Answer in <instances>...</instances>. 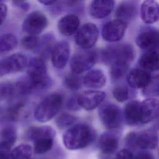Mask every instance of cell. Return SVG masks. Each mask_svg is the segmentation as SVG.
Segmentation results:
<instances>
[{
	"instance_id": "6da1fadb",
	"label": "cell",
	"mask_w": 159,
	"mask_h": 159,
	"mask_svg": "<svg viewBox=\"0 0 159 159\" xmlns=\"http://www.w3.org/2000/svg\"><path fill=\"white\" fill-rule=\"evenodd\" d=\"M96 138L94 129L88 124H78L69 128L63 135L65 147L70 150L84 148L93 142Z\"/></svg>"
},
{
	"instance_id": "7a4b0ae2",
	"label": "cell",
	"mask_w": 159,
	"mask_h": 159,
	"mask_svg": "<svg viewBox=\"0 0 159 159\" xmlns=\"http://www.w3.org/2000/svg\"><path fill=\"white\" fill-rule=\"evenodd\" d=\"M27 79L32 91L43 89L51 84L47 68L42 58L35 57L30 60L28 65Z\"/></svg>"
},
{
	"instance_id": "3957f363",
	"label": "cell",
	"mask_w": 159,
	"mask_h": 159,
	"mask_svg": "<svg viewBox=\"0 0 159 159\" xmlns=\"http://www.w3.org/2000/svg\"><path fill=\"white\" fill-rule=\"evenodd\" d=\"M63 96L53 93L43 98L34 111V117L40 122H46L53 119L59 112L62 104Z\"/></svg>"
},
{
	"instance_id": "277c9868",
	"label": "cell",
	"mask_w": 159,
	"mask_h": 159,
	"mask_svg": "<svg viewBox=\"0 0 159 159\" xmlns=\"http://www.w3.org/2000/svg\"><path fill=\"white\" fill-rule=\"evenodd\" d=\"M125 144L131 148L152 150L158 145V138L156 131L153 129H146L140 132L129 133L125 139Z\"/></svg>"
},
{
	"instance_id": "5b68a950",
	"label": "cell",
	"mask_w": 159,
	"mask_h": 159,
	"mask_svg": "<svg viewBox=\"0 0 159 159\" xmlns=\"http://www.w3.org/2000/svg\"><path fill=\"white\" fill-rule=\"evenodd\" d=\"M102 60L106 63L120 62L130 64L135 58V50L130 44H119L104 49L101 53Z\"/></svg>"
},
{
	"instance_id": "8992f818",
	"label": "cell",
	"mask_w": 159,
	"mask_h": 159,
	"mask_svg": "<svg viewBox=\"0 0 159 159\" xmlns=\"http://www.w3.org/2000/svg\"><path fill=\"white\" fill-rule=\"evenodd\" d=\"M98 57V54L94 50L83 49L77 52L70 62L72 72L80 75L89 70L96 63Z\"/></svg>"
},
{
	"instance_id": "52a82bcc",
	"label": "cell",
	"mask_w": 159,
	"mask_h": 159,
	"mask_svg": "<svg viewBox=\"0 0 159 159\" xmlns=\"http://www.w3.org/2000/svg\"><path fill=\"white\" fill-rule=\"evenodd\" d=\"M98 114L101 121L107 129L114 130L120 127L122 122V112L116 104L107 103L101 106Z\"/></svg>"
},
{
	"instance_id": "ba28073f",
	"label": "cell",
	"mask_w": 159,
	"mask_h": 159,
	"mask_svg": "<svg viewBox=\"0 0 159 159\" xmlns=\"http://www.w3.org/2000/svg\"><path fill=\"white\" fill-rule=\"evenodd\" d=\"M99 36V30L93 23H86L80 27L75 33L76 43L83 49L91 48L96 43Z\"/></svg>"
},
{
	"instance_id": "9c48e42d",
	"label": "cell",
	"mask_w": 159,
	"mask_h": 159,
	"mask_svg": "<svg viewBox=\"0 0 159 159\" xmlns=\"http://www.w3.org/2000/svg\"><path fill=\"white\" fill-rule=\"evenodd\" d=\"M27 66V60L25 55L17 53L0 60V77L6 75L19 72Z\"/></svg>"
},
{
	"instance_id": "30bf717a",
	"label": "cell",
	"mask_w": 159,
	"mask_h": 159,
	"mask_svg": "<svg viewBox=\"0 0 159 159\" xmlns=\"http://www.w3.org/2000/svg\"><path fill=\"white\" fill-rule=\"evenodd\" d=\"M46 16L40 11H33L29 14L22 23V29L29 35H37L47 26Z\"/></svg>"
},
{
	"instance_id": "8fae6325",
	"label": "cell",
	"mask_w": 159,
	"mask_h": 159,
	"mask_svg": "<svg viewBox=\"0 0 159 159\" xmlns=\"http://www.w3.org/2000/svg\"><path fill=\"white\" fill-rule=\"evenodd\" d=\"M136 44L146 51L156 50L159 47V32L151 27H146L138 34Z\"/></svg>"
},
{
	"instance_id": "7c38bea8",
	"label": "cell",
	"mask_w": 159,
	"mask_h": 159,
	"mask_svg": "<svg viewBox=\"0 0 159 159\" xmlns=\"http://www.w3.org/2000/svg\"><path fill=\"white\" fill-rule=\"evenodd\" d=\"M127 27V23L117 19L109 21L102 27V38L109 42H117L124 37Z\"/></svg>"
},
{
	"instance_id": "4fadbf2b",
	"label": "cell",
	"mask_w": 159,
	"mask_h": 159,
	"mask_svg": "<svg viewBox=\"0 0 159 159\" xmlns=\"http://www.w3.org/2000/svg\"><path fill=\"white\" fill-rule=\"evenodd\" d=\"M106 96V93L102 91L88 90L78 95L77 101L81 108L91 111L98 107L104 101Z\"/></svg>"
},
{
	"instance_id": "5bb4252c",
	"label": "cell",
	"mask_w": 159,
	"mask_h": 159,
	"mask_svg": "<svg viewBox=\"0 0 159 159\" xmlns=\"http://www.w3.org/2000/svg\"><path fill=\"white\" fill-rule=\"evenodd\" d=\"M70 56V47L66 41H60L52 48L51 52L52 63L57 69L63 68Z\"/></svg>"
},
{
	"instance_id": "9a60e30c",
	"label": "cell",
	"mask_w": 159,
	"mask_h": 159,
	"mask_svg": "<svg viewBox=\"0 0 159 159\" xmlns=\"http://www.w3.org/2000/svg\"><path fill=\"white\" fill-rule=\"evenodd\" d=\"M152 77L150 72L142 68H134L129 71L127 76L128 85L134 89L145 88L149 85Z\"/></svg>"
},
{
	"instance_id": "2e32d148",
	"label": "cell",
	"mask_w": 159,
	"mask_h": 159,
	"mask_svg": "<svg viewBox=\"0 0 159 159\" xmlns=\"http://www.w3.org/2000/svg\"><path fill=\"white\" fill-rule=\"evenodd\" d=\"M159 116V101L153 98L146 99L141 102L140 122L147 124Z\"/></svg>"
},
{
	"instance_id": "e0dca14e",
	"label": "cell",
	"mask_w": 159,
	"mask_h": 159,
	"mask_svg": "<svg viewBox=\"0 0 159 159\" xmlns=\"http://www.w3.org/2000/svg\"><path fill=\"white\" fill-rule=\"evenodd\" d=\"M114 1L111 0H95L91 2L89 6L90 15L96 19H102L112 12Z\"/></svg>"
},
{
	"instance_id": "ac0fdd59",
	"label": "cell",
	"mask_w": 159,
	"mask_h": 159,
	"mask_svg": "<svg viewBox=\"0 0 159 159\" xmlns=\"http://www.w3.org/2000/svg\"><path fill=\"white\" fill-rule=\"evenodd\" d=\"M140 16L145 24H153L159 19V4L155 1L148 0L140 6Z\"/></svg>"
},
{
	"instance_id": "d6986e66",
	"label": "cell",
	"mask_w": 159,
	"mask_h": 159,
	"mask_svg": "<svg viewBox=\"0 0 159 159\" xmlns=\"http://www.w3.org/2000/svg\"><path fill=\"white\" fill-rule=\"evenodd\" d=\"M80 19L75 14H67L62 17L58 22L59 32L63 35L70 36L75 34L78 30Z\"/></svg>"
},
{
	"instance_id": "ffe728a7",
	"label": "cell",
	"mask_w": 159,
	"mask_h": 159,
	"mask_svg": "<svg viewBox=\"0 0 159 159\" xmlns=\"http://www.w3.org/2000/svg\"><path fill=\"white\" fill-rule=\"evenodd\" d=\"M140 106L141 102L137 100L128 102L124 109V118L127 124L136 125L140 122Z\"/></svg>"
},
{
	"instance_id": "44dd1931",
	"label": "cell",
	"mask_w": 159,
	"mask_h": 159,
	"mask_svg": "<svg viewBox=\"0 0 159 159\" xmlns=\"http://www.w3.org/2000/svg\"><path fill=\"white\" fill-rule=\"evenodd\" d=\"M137 14V5L135 1H123L116 8L115 15L117 19L126 23L133 20Z\"/></svg>"
},
{
	"instance_id": "7402d4cb",
	"label": "cell",
	"mask_w": 159,
	"mask_h": 159,
	"mask_svg": "<svg viewBox=\"0 0 159 159\" xmlns=\"http://www.w3.org/2000/svg\"><path fill=\"white\" fill-rule=\"evenodd\" d=\"M106 82L105 75L99 69L89 70L83 77V84L90 89L101 88L105 85Z\"/></svg>"
},
{
	"instance_id": "603a6c76",
	"label": "cell",
	"mask_w": 159,
	"mask_h": 159,
	"mask_svg": "<svg viewBox=\"0 0 159 159\" xmlns=\"http://www.w3.org/2000/svg\"><path fill=\"white\" fill-rule=\"evenodd\" d=\"M119 146V138L112 132L103 133L99 139V147L101 152L105 155L114 153Z\"/></svg>"
},
{
	"instance_id": "cb8c5ba5",
	"label": "cell",
	"mask_w": 159,
	"mask_h": 159,
	"mask_svg": "<svg viewBox=\"0 0 159 159\" xmlns=\"http://www.w3.org/2000/svg\"><path fill=\"white\" fill-rule=\"evenodd\" d=\"M140 68L148 71L159 70V52L157 50L146 51L140 58Z\"/></svg>"
},
{
	"instance_id": "d4e9b609",
	"label": "cell",
	"mask_w": 159,
	"mask_h": 159,
	"mask_svg": "<svg viewBox=\"0 0 159 159\" xmlns=\"http://www.w3.org/2000/svg\"><path fill=\"white\" fill-rule=\"evenodd\" d=\"M25 138L33 142L43 137H52L55 136V132L50 126L32 127L27 129L25 133Z\"/></svg>"
},
{
	"instance_id": "484cf974",
	"label": "cell",
	"mask_w": 159,
	"mask_h": 159,
	"mask_svg": "<svg viewBox=\"0 0 159 159\" xmlns=\"http://www.w3.org/2000/svg\"><path fill=\"white\" fill-rule=\"evenodd\" d=\"M17 45L16 37L12 34H4L0 36V53H6L14 50Z\"/></svg>"
},
{
	"instance_id": "4316f807",
	"label": "cell",
	"mask_w": 159,
	"mask_h": 159,
	"mask_svg": "<svg viewBox=\"0 0 159 159\" xmlns=\"http://www.w3.org/2000/svg\"><path fill=\"white\" fill-rule=\"evenodd\" d=\"M54 142V138L43 137L34 142L33 151L36 154H43L50 151Z\"/></svg>"
},
{
	"instance_id": "83f0119b",
	"label": "cell",
	"mask_w": 159,
	"mask_h": 159,
	"mask_svg": "<svg viewBox=\"0 0 159 159\" xmlns=\"http://www.w3.org/2000/svg\"><path fill=\"white\" fill-rule=\"evenodd\" d=\"M33 148L26 143H22L11 150V159H30Z\"/></svg>"
},
{
	"instance_id": "f1b7e54d",
	"label": "cell",
	"mask_w": 159,
	"mask_h": 159,
	"mask_svg": "<svg viewBox=\"0 0 159 159\" xmlns=\"http://www.w3.org/2000/svg\"><path fill=\"white\" fill-rule=\"evenodd\" d=\"M17 139V133L14 127L6 126L0 131V142L12 147Z\"/></svg>"
},
{
	"instance_id": "f546056e",
	"label": "cell",
	"mask_w": 159,
	"mask_h": 159,
	"mask_svg": "<svg viewBox=\"0 0 159 159\" xmlns=\"http://www.w3.org/2000/svg\"><path fill=\"white\" fill-rule=\"evenodd\" d=\"M113 97L119 102H124L128 100L131 96L129 88L122 84L116 85L112 89Z\"/></svg>"
},
{
	"instance_id": "4dcf8cb0",
	"label": "cell",
	"mask_w": 159,
	"mask_h": 159,
	"mask_svg": "<svg viewBox=\"0 0 159 159\" xmlns=\"http://www.w3.org/2000/svg\"><path fill=\"white\" fill-rule=\"evenodd\" d=\"M83 84V78L80 75L71 73L66 76L65 78V84L70 90L79 89Z\"/></svg>"
},
{
	"instance_id": "1f68e13d",
	"label": "cell",
	"mask_w": 159,
	"mask_h": 159,
	"mask_svg": "<svg viewBox=\"0 0 159 159\" xmlns=\"http://www.w3.org/2000/svg\"><path fill=\"white\" fill-rule=\"evenodd\" d=\"M130 65L119 62H113L111 64L110 74L113 80L122 78L127 71Z\"/></svg>"
},
{
	"instance_id": "d6a6232c",
	"label": "cell",
	"mask_w": 159,
	"mask_h": 159,
	"mask_svg": "<svg viewBox=\"0 0 159 159\" xmlns=\"http://www.w3.org/2000/svg\"><path fill=\"white\" fill-rule=\"evenodd\" d=\"M76 120V118L74 116L68 113L64 112L60 114L57 117L55 122L57 126L59 129H63L72 125Z\"/></svg>"
},
{
	"instance_id": "836d02e7",
	"label": "cell",
	"mask_w": 159,
	"mask_h": 159,
	"mask_svg": "<svg viewBox=\"0 0 159 159\" xmlns=\"http://www.w3.org/2000/svg\"><path fill=\"white\" fill-rule=\"evenodd\" d=\"M16 87L9 82H0V101L8 99L13 96Z\"/></svg>"
},
{
	"instance_id": "e575fe53",
	"label": "cell",
	"mask_w": 159,
	"mask_h": 159,
	"mask_svg": "<svg viewBox=\"0 0 159 159\" xmlns=\"http://www.w3.org/2000/svg\"><path fill=\"white\" fill-rule=\"evenodd\" d=\"M21 43L23 47L29 50L37 49L40 44L39 37L34 35H27L22 39Z\"/></svg>"
},
{
	"instance_id": "d590c367",
	"label": "cell",
	"mask_w": 159,
	"mask_h": 159,
	"mask_svg": "<svg viewBox=\"0 0 159 159\" xmlns=\"http://www.w3.org/2000/svg\"><path fill=\"white\" fill-rule=\"evenodd\" d=\"M143 91L147 96H159V75L152 78L150 83L144 88Z\"/></svg>"
},
{
	"instance_id": "8d00e7d4",
	"label": "cell",
	"mask_w": 159,
	"mask_h": 159,
	"mask_svg": "<svg viewBox=\"0 0 159 159\" xmlns=\"http://www.w3.org/2000/svg\"><path fill=\"white\" fill-rule=\"evenodd\" d=\"M23 106L24 104L22 103L18 102L10 106L7 109L6 112V116L7 118L11 120H16L22 108L23 107Z\"/></svg>"
},
{
	"instance_id": "74e56055",
	"label": "cell",
	"mask_w": 159,
	"mask_h": 159,
	"mask_svg": "<svg viewBox=\"0 0 159 159\" xmlns=\"http://www.w3.org/2000/svg\"><path fill=\"white\" fill-rule=\"evenodd\" d=\"M11 146L0 142V159H11Z\"/></svg>"
},
{
	"instance_id": "f35d334b",
	"label": "cell",
	"mask_w": 159,
	"mask_h": 159,
	"mask_svg": "<svg viewBox=\"0 0 159 159\" xmlns=\"http://www.w3.org/2000/svg\"><path fill=\"white\" fill-rule=\"evenodd\" d=\"M132 152L128 148H124L120 150L116 155L114 159H134Z\"/></svg>"
},
{
	"instance_id": "ab89813d",
	"label": "cell",
	"mask_w": 159,
	"mask_h": 159,
	"mask_svg": "<svg viewBox=\"0 0 159 159\" xmlns=\"http://www.w3.org/2000/svg\"><path fill=\"white\" fill-rule=\"evenodd\" d=\"M67 107L69 109L73 111H76L81 108L78 103L77 96H73L68 100L67 103Z\"/></svg>"
},
{
	"instance_id": "60d3db41",
	"label": "cell",
	"mask_w": 159,
	"mask_h": 159,
	"mask_svg": "<svg viewBox=\"0 0 159 159\" xmlns=\"http://www.w3.org/2000/svg\"><path fill=\"white\" fill-rule=\"evenodd\" d=\"M7 7L4 3L0 2V25H1L7 16Z\"/></svg>"
},
{
	"instance_id": "b9f144b4",
	"label": "cell",
	"mask_w": 159,
	"mask_h": 159,
	"mask_svg": "<svg viewBox=\"0 0 159 159\" xmlns=\"http://www.w3.org/2000/svg\"><path fill=\"white\" fill-rule=\"evenodd\" d=\"M12 2L14 4L15 6H16L17 7H19V8H20L21 9H22L25 11H27L30 7V5H29V2H27L26 1H12Z\"/></svg>"
},
{
	"instance_id": "7bdbcfd3",
	"label": "cell",
	"mask_w": 159,
	"mask_h": 159,
	"mask_svg": "<svg viewBox=\"0 0 159 159\" xmlns=\"http://www.w3.org/2000/svg\"><path fill=\"white\" fill-rule=\"evenodd\" d=\"M134 159H154V157L150 152H141L134 157Z\"/></svg>"
},
{
	"instance_id": "ee69618b",
	"label": "cell",
	"mask_w": 159,
	"mask_h": 159,
	"mask_svg": "<svg viewBox=\"0 0 159 159\" xmlns=\"http://www.w3.org/2000/svg\"><path fill=\"white\" fill-rule=\"evenodd\" d=\"M39 2L42 4H43L45 6H50V5H52L55 2H56V1H54V0H40V1H39Z\"/></svg>"
}]
</instances>
